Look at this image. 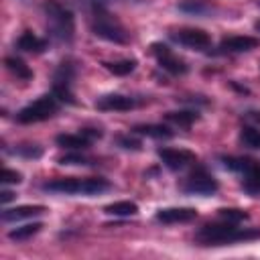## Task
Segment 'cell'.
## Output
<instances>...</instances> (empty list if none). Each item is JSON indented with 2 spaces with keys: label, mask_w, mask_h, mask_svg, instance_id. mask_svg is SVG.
<instances>
[{
  "label": "cell",
  "mask_w": 260,
  "mask_h": 260,
  "mask_svg": "<svg viewBox=\"0 0 260 260\" xmlns=\"http://www.w3.org/2000/svg\"><path fill=\"white\" fill-rule=\"evenodd\" d=\"M260 230H238L232 221L225 223H209L203 225L197 234L195 240L205 244V246H219V244H232V242H246V240H258Z\"/></svg>",
  "instance_id": "6da1fadb"
},
{
  "label": "cell",
  "mask_w": 260,
  "mask_h": 260,
  "mask_svg": "<svg viewBox=\"0 0 260 260\" xmlns=\"http://www.w3.org/2000/svg\"><path fill=\"white\" fill-rule=\"evenodd\" d=\"M91 30L95 37L100 39H106L110 43H118V45H124L128 43V32L126 28L100 4L93 6V18H91Z\"/></svg>",
  "instance_id": "7a4b0ae2"
},
{
  "label": "cell",
  "mask_w": 260,
  "mask_h": 260,
  "mask_svg": "<svg viewBox=\"0 0 260 260\" xmlns=\"http://www.w3.org/2000/svg\"><path fill=\"white\" fill-rule=\"evenodd\" d=\"M47 191H57V193H69V195H95V193H102L106 189H110V183L106 179H95V177H89V179H75V177H67V179H57V181H51V183H45L43 185Z\"/></svg>",
  "instance_id": "3957f363"
},
{
  "label": "cell",
  "mask_w": 260,
  "mask_h": 260,
  "mask_svg": "<svg viewBox=\"0 0 260 260\" xmlns=\"http://www.w3.org/2000/svg\"><path fill=\"white\" fill-rule=\"evenodd\" d=\"M45 12H47V20H49V28L53 30V35L59 39V41H71L73 39V30H75V24H73V14L69 8L61 6L57 0H47L43 4Z\"/></svg>",
  "instance_id": "277c9868"
},
{
  "label": "cell",
  "mask_w": 260,
  "mask_h": 260,
  "mask_svg": "<svg viewBox=\"0 0 260 260\" xmlns=\"http://www.w3.org/2000/svg\"><path fill=\"white\" fill-rule=\"evenodd\" d=\"M57 108H59V106H57L55 98H51V95H43V98H39L37 102L24 106V108L16 114V120H18L20 124L43 122V120L51 118V116L57 112Z\"/></svg>",
  "instance_id": "5b68a950"
},
{
  "label": "cell",
  "mask_w": 260,
  "mask_h": 260,
  "mask_svg": "<svg viewBox=\"0 0 260 260\" xmlns=\"http://www.w3.org/2000/svg\"><path fill=\"white\" fill-rule=\"evenodd\" d=\"M183 191L195 193V195H211V193L217 191V181L205 169H195L187 177V181L183 185Z\"/></svg>",
  "instance_id": "8992f818"
},
{
  "label": "cell",
  "mask_w": 260,
  "mask_h": 260,
  "mask_svg": "<svg viewBox=\"0 0 260 260\" xmlns=\"http://www.w3.org/2000/svg\"><path fill=\"white\" fill-rule=\"evenodd\" d=\"M177 43L185 45V47H193V49H207L211 45V39L205 30L201 28H181L177 32L171 35Z\"/></svg>",
  "instance_id": "52a82bcc"
},
{
  "label": "cell",
  "mask_w": 260,
  "mask_h": 260,
  "mask_svg": "<svg viewBox=\"0 0 260 260\" xmlns=\"http://www.w3.org/2000/svg\"><path fill=\"white\" fill-rule=\"evenodd\" d=\"M152 53L156 55L158 65H160L162 69H167L169 73L183 75V73L187 71L185 61H181L179 57H175V55L169 51V47H165V45H160V43H154V45H152Z\"/></svg>",
  "instance_id": "ba28073f"
},
{
  "label": "cell",
  "mask_w": 260,
  "mask_h": 260,
  "mask_svg": "<svg viewBox=\"0 0 260 260\" xmlns=\"http://www.w3.org/2000/svg\"><path fill=\"white\" fill-rule=\"evenodd\" d=\"M158 158L173 171L187 167L195 160V154L189 150H177V148H158Z\"/></svg>",
  "instance_id": "9c48e42d"
},
{
  "label": "cell",
  "mask_w": 260,
  "mask_h": 260,
  "mask_svg": "<svg viewBox=\"0 0 260 260\" xmlns=\"http://www.w3.org/2000/svg\"><path fill=\"white\" fill-rule=\"evenodd\" d=\"M197 217V211L193 207H167L156 213V219L162 223H187Z\"/></svg>",
  "instance_id": "30bf717a"
},
{
  "label": "cell",
  "mask_w": 260,
  "mask_h": 260,
  "mask_svg": "<svg viewBox=\"0 0 260 260\" xmlns=\"http://www.w3.org/2000/svg\"><path fill=\"white\" fill-rule=\"evenodd\" d=\"M134 106V100L128 98V95H120V93H110V95H104L95 102V108L98 110H118V112H124V110H130Z\"/></svg>",
  "instance_id": "8fae6325"
},
{
  "label": "cell",
  "mask_w": 260,
  "mask_h": 260,
  "mask_svg": "<svg viewBox=\"0 0 260 260\" xmlns=\"http://www.w3.org/2000/svg\"><path fill=\"white\" fill-rule=\"evenodd\" d=\"M45 211L43 205H20V207H12V209H4L2 211V221H18L24 217H35L41 215Z\"/></svg>",
  "instance_id": "7c38bea8"
},
{
  "label": "cell",
  "mask_w": 260,
  "mask_h": 260,
  "mask_svg": "<svg viewBox=\"0 0 260 260\" xmlns=\"http://www.w3.org/2000/svg\"><path fill=\"white\" fill-rule=\"evenodd\" d=\"M258 47V39L254 37H228L221 41V49L232 51V53H244V51H252Z\"/></svg>",
  "instance_id": "4fadbf2b"
},
{
  "label": "cell",
  "mask_w": 260,
  "mask_h": 260,
  "mask_svg": "<svg viewBox=\"0 0 260 260\" xmlns=\"http://www.w3.org/2000/svg\"><path fill=\"white\" fill-rule=\"evenodd\" d=\"M16 47L18 49H22V51H30V53H41V51H45L47 49V43L43 41V39H39L37 35H32V32H22L20 37H18V41H16Z\"/></svg>",
  "instance_id": "5bb4252c"
},
{
  "label": "cell",
  "mask_w": 260,
  "mask_h": 260,
  "mask_svg": "<svg viewBox=\"0 0 260 260\" xmlns=\"http://www.w3.org/2000/svg\"><path fill=\"white\" fill-rule=\"evenodd\" d=\"M57 144L63 146V148H71V150H81V148H87L89 146V138L83 136V134H59L57 138Z\"/></svg>",
  "instance_id": "9a60e30c"
},
{
  "label": "cell",
  "mask_w": 260,
  "mask_h": 260,
  "mask_svg": "<svg viewBox=\"0 0 260 260\" xmlns=\"http://www.w3.org/2000/svg\"><path fill=\"white\" fill-rule=\"evenodd\" d=\"M132 130L138 132V134L150 136V138H171L173 136V130L167 128V126H162V124H138Z\"/></svg>",
  "instance_id": "2e32d148"
},
{
  "label": "cell",
  "mask_w": 260,
  "mask_h": 260,
  "mask_svg": "<svg viewBox=\"0 0 260 260\" xmlns=\"http://www.w3.org/2000/svg\"><path fill=\"white\" fill-rule=\"evenodd\" d=\"M4 65L8 67L10 73H14V75L20 77V79H30V77H32V71L28 69V65H26L22 59H18V57H6V59H4Z\"/></svg>",
  "instance_id": "e0dca14e"
},
{
  "label": "cell",
  "mask_w": 260,
  "mask_h": 260,
  "mask_svg": "<svg viewBox=\"0 0 260 260\" xmlns=\"http://www.w3.org/2000/svg\"><path fill=\"white\" fill-rule=\"evenodd\" d=\"M106 213H110V215H136L138 205L132 201H116V203H110L106 207Z\"/></svg>",
  "instance_id": "ac0fdd59"
},
{
  "label": "cell",
  "mask_w": 260,
  "mask_h": 260,
  "mask_svg": "<svg viewBox=\"0 0 260 260\" xmlns=\"http://www.w3.org/2000/svg\"><path fill=\"white\" fill-rule=\"evenodd\" d=\"M43 228L41 221H35V223H26V225H20L16 230H10L8 232V238L10 240H26V238H32L35 234H39Z\"/></svg>",
  "instance_id": "d6986e66"
},
{
  "label": "cell",
  "mask_w": 260,
  "mask_h": 260,
  "mask_svg": "<svg viewBox=\"0 0 260 260\" xmlns=\"http://www.w3.org/2000/svg\"><path fill=\"white\" fill-rule=\"evenodd\" d=\"M221 160H223L225 169H230V171H238V173H244V175L256 165L252 158H238V156H223Z\"/></svg>",
  "instance_id": "ffe728a7"
},
{
  "label": "cell",
  "mask_w": 260,
  "mask_h": 260,
  "mask_svg": "<svg viewBox=\"0 0 260 260\" xmlns=\"http://www.w3.org/2000/svg\"><path fill=\"white\" fill-rule=\"evenodd\" d=\"M244 189L250 191V193H260V165H258V162L246 173Z\"/></svg>",
  "instance_id": "44dd1931"
},
{
  "label": "cell",
  "mask_w": 260,
  "mask_h": 260,
  "mask_svg": "<svg viewBox=\"0 0 260 260\" xmlns=\"http://www.w3.org/2000/svg\"><path fill=\"white\" fill-rule=\"evenodd\" d=\"M104 65H106V69H108L110 73H114V75H128V73H132V71H134L136 61H134V59H124V61L104 63Z\"/></svg>",
  "instance_id": "7402d4cb"
},
{
  "label": "cell",
  "mask_w": 260,
  "mask_h": 260,
  "mask_svg": "<svg viewBox=\"0 0 260 260\" xmlns=\"http://www.w3.org/2000/svg\"><path fill=\"white\" fill-rule=\"evenodd\" d=\"M240 140L248 148H260V130L252 128V126H244L242 132H240Z\"/></svg>",
  "instance_id": "603a6c76"
},
{
  "label": "cell",
  "mask_w": 260,
  "mask_h": 260,
  "mask_svg": "<svg viewBox=\"0 0 260 260\" xmlns=\"http://www.w3.org/2000/svg\"><path fill=\"white\" fill-rule=\"evenodd\" d=\"M167 120L173 122V124H179V126L189 128L197 120V114L195 112H169L167 114Z\"/></svg>",
  "instance_id": "cb8c5ba5"
},
{
  "label": "cell",
  "mask_w": 260,
  "mask_h": 260,
  "mask_svg": "<svg viewBox=\"0 0 260 260\" xmlns=\"http://www.w3.org/2000/svg\"><path fill=\"white\" fill-rule=\"evenodd\" d=\"M219 215L225 219V221H232V223H238V221H242V219H246L248 217V213L246 211H242V209H219Z\"/></svg>",
  "instance_id": "d4e9b609"
},
{
  "label": "cell",
  "mask_w": 260,
  "mask_h": 260,
  "mask_svg": "<svg viewBox=\"0 0 260 260\" xmlns=\"http://www.w3.org/2000/svg\"><path fill=\"white\" fill-rule=\"evenodd\" d=\"M16 154H22V156H26V158H37V156H41V148L39 146H30V144H22V146H16V150H14Z\"/></svg>",
  "instance_id": "484cf974"
},
{
  "label": "cell",
  "mask_w": 260,
  "mask_h": 260,
  "mask_svg": "<svg viewBox=\"0 0 260 260\" xmlns=\"http://www.w3.org/2000/svg\"><path fill=\"white\" fill-rule=\"evenodd\" d=\"M116 142L122 146V148H126V150H140V140H136V138H130V136H118L116 138Z\"/></svg>",
  "instance_id": "4316f807"
},
{
  "label": "cell",
  "mask_w": 260,
  "mask_h": 260,
  "mask_svg": "<svg viewBox=\"0 0 260 260\" xmlns=\"http://www.w3.org/2000/svg\"><path fill=\"white\" fill-rule=\"evenodd\" d=\"M61 165H87L89 160L85 156H79V154H65L59 158Z\"/></svg>",
  "instance_id": "83f0119b"
},
{
  "label": "cell",
  "mask_w": 260,
  "mask_h": 260,
  "mask_svg": "<svg viewBox=\"0 0 260 260\" xmlns=\"http://www.w3.org/2000/svg\"><path fill=\"white\" fill-rule=\"evenodd\" d=\"M0 181H2V183H20V181H22V177H20V173H16V171H10V169H2Z\"/></svg>",
  "instance_id": "f1b7e54d"
},
{
  "label": "cell",
  "mask_w": 260,
  "mask_h": 260,
  "mask_svg": "<svg viewBox=\"0 0 260 260\" xmlns=\"http://www.w3.org/2000/svg\"><path fill=\"white\" fill-rule=\"evenodd\" d=\"M181 10H191V12H203L205 6L203 4H197V2H191V4H181Z\"/></svg>",
  "instance_id": "f546056e"
},
{
  "label": "cell",
  "mask_w": 260,
  "mask_h": 260,
  "mask_svg": "<svg viewBox=\"0 0 260 260\" xmlns=\"http://www.w3.org/2000/svg\"><path fill=\"white\" fill-rule=\"evenodd\" d=\"M83 136H87L89 140H95V138H102V130H93V128H85L83 132H81Z\"/></svg>",
  "instance_id": "4dcf8cb0"
},
{
  "label": "cell",
  "mask_w": 260,
  "mask_h": 260,
  "mask_svg": "<svg viewBox=\"0 0 260 260\" xmlns=\"http://www.w3.org/2000/svg\"><path fill=\"white\" fill-rule=\"evenodd\" d=\"M12 197H14V193H10V191H2V193H0V201H2V203H8Z\"/></svg>",
  "instance_id": "1f68e13d"
},
{
  "label": "cell",
  "mask_w": 260,
  "mask_h": 260,
  "mask_svg": "<svg viewBox=\"0 0 260 260\" xmlns=\"http://www.w3.org/2000/svg\"><path fill=\"white\" fill-rule=\"evenodd\" d=\"M254 26H256V30H260V20H258V22H256Z\"/></svg>",
  "instance_id": "d6a6232c"
},
{
  "label": "cell",
  "mask_w": 260,
  "mask_h": 260,
  "mask_svg": "<svg viewBox=\"0 0 260 260\" xmlns=\"http://www.w3.org/2000/svg\"><path fill=\"white\" fill-rule=\"evenodd\" d=\"M258 6H260V0H258Z\"/></svg>",
  "instance_id": "836d02e7"
}]
</instances>
